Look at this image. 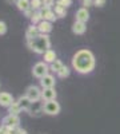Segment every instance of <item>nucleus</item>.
Instances as JSON below:
<instances>
[{
	"mask_svg": "<svg viewBox=\"0 0 120 134\" xmlns=\"http://www.w3.org/2000/svg\"><path fill=\"white\" fill-rule=\"evenodd\" d=\"M0 134H4V127H3V126L0 127Z\"/></svg>",
	"mask_w": 120,
	"mask_h": 134,
	"instance_id": "obj_30",
	"label": "nucleus"
},
{
	"mask_svg": "<svg viewBox=\"0 0 120 134\" xmlns=\"http://www.w3.org/2000/svg\"><path fill=\"white\" fill-rule=\"evenodd\" d=\"M29 20H31V23H32V24H36V26L40 23V21L44 20V19H43V12H41V9H40V11H35L34 16H32Z\"/></svg>",
	"mask_w": 120,
	"mask_h": 134,
	"instance_id": "obj_19",
	"label": "nucleus"
},
{
	"mask_svg": "<svg viewBox=\"0 0 120 134\" xmlns=\"http://www.w3.org/2000/svg\"><path fill=\"white\" fill-rule=\"evenodd\" d=\"M55 60H56V52L53 51V50H48L44 54V62L48 63V64H51V63H53Z\"/></svg>",
	"mask_w": 120,
	"mask_h": 134,
	"instance_id": "obj_18",
	"label": "nucleus"
},
{
	"mask_svg": "<svg viewBox=\"0 0 120 134\" xmlns=\"http://www.w3.org/2000/svg\"><path fill=\"white\" fill-rule=\"evenodd\" d=\"M16 103L19 105V107L21 109V111H27L28 113V110L31 109V106H32V100L27 97V95H21V97H19L17 99H16Z\"/></svg>",
	"mask_w": 120,
	"mask_h": 134,
	"instance_id": "obj_8",
	"label": "nucleus"
},
{
	"mask_svg": "<svg viewBox=\"0 0 120 134\" xmlns=\"http://www.w3.org/2000/svg\"><path fill=\"white\" fill-rule=\"evenodd\" d=\"M39 28H37V26L36 24H31L28 28H27V31H26V39L27 40H29V39H32V38H35L36 35H39Z\"/></svg>",
	"mask_w": 120,
	"mask_h": 134,
	"instance_id": "obj_15",
	"label": "nucleus"
},
{
	"mask_svg": "<svg viewBox=\"0 0 120 134\" xmlns=\"http://www.w3.org/2000/svg\"><path fill=\"white\" fill-rule=\"evenodd\" d=\"M105 2H107V0H93V5L95 7H104L105 5Z\"/></svg>",
	"mask_w": 120,
	"mask_h": 134,
	"instance_id": "obj_27",
	"label": "nucleus"
},
{
	"mask_svg": "<svg viewBox=\"0 0 120 134\" xmlns=\"http://www.w3.org/2000/svg\"><path fill=\"white\" fill-rule=\"evenodd\" d=\"M16 134H27V131L23 130V129H20V127H17L16 129Z\"/></svg>",
	"mask_w": 120,
	"mask_h": 134,
	"instance_id": "obj_28",
	"label": "nucleus"
},
{
	"mask_svg": "<svg viewBox=\"0 0 120 134\" xmlns=\"http://www.w3.org/2000/svg\"><path fill=\"white\" fill-rule=\"evenodd\" d=\"M56 4L63 5V7H65V8H68V7L72 5V0H56Z\"/></svg>",
	"mask_w": 120,
	"mask_h": 134,
	"instance_id": "obj_24",
	"label": "nucleus"
},
{
	"mask_svg": "<svg viewBox=\"0 0 120 134\" xmlns=\"http://www.w3.org/2000/svg\"><path fill=\"white\" fill-rule=\"evenodd\" d=\"M16 102L12 94H9L7 91H0V106L2 107H9L11 105H14Z\"/></svg>",
	"mask_w": 120,
	"mask_h": 134,
	"instance_id": "obj_7",
	"label": "nucleus"
},
{
	"mask_svg": "<svg viewBox=\"0 0 120 134\" xmlns=\"http://www.w3.org/2000/svg\"><path fill=\"white\" fill-rule=\"evenodd\" d=\"M49 70V64L46 63V62H37L34 67H32V74H34L35 78H37V79H41L43 76H46L48 74Z\"/></svg>",
	"mask_w": 120,
	"mask_h": 134,
	"instance_id": "obj_4",
	"label": "nucleus"
},
{
	"mask_svg": "<svg viewBox=\"0 0 120 134\" xmlns=\"http://www.w3.org/2000/svg\"><path fill=\"white\" fill-rule=\"evenodd\" d=\"M39 82H40L41 88H49V87H55L56 79H55V76H53L52 74H47L46 76H43Z\"/></svg>",
	"mask_w": 120,
	"mask_h": 134,
	"instance_id": "obj_9",
	"label": "nucleus"
},
{
	"mask_svg": "<svg viewBox=\"0 0 120 134\" xmlns=\"http://www.w3.org/2000/svg\"><path fill=\"white\" fill-rule=\"evenodd\" d=\"M58 94L55 91V88L53 87H49V88H43L41 91V99L44 100V102H47V100H53L56 99Z\"/></svg>",
	"mask_w": 120,
	"mask_h": 134,
	"instance_id": "obj_10",
	"label": "nucleus"
},
{
	"mask_svg": "<svg viewBox=\"0 0 120 134\" xmlns=\"http://www.w3.org/2000/svg\"><path fill=\"white\" fill-rule=\"evenodd\" d=\"M2 126L4 129H17L20 126V117L8 114L2 119Z\"/></svg>",
	"mask_w": 120,
	"mask_h": 134,
	"instance_id": "obj_5",
	"label": "nucleus"
},
{
	"mask_svg": "<svg viewBox=\"0 0 120 134\" xmlns=\"http://www.w3.org/2000/svg\"><path fill=\"white\" fill-rule=\"evenodd\" d=\"M53 11H55V14H56L58 19H61V18H65V16H67V8L63 7V5L55 4V7H53Z\"/></svg>",
	"mask_w": 120,
	"mask_h": 134,
	"instance_id": "obj_17",
	"label": "nucleus"
},
{
	"mask_svg": "<svg viewBox=\"0 0 120 134\" xmlns=\"http://www.w3.org/2000/svg\"><path fill=\"white\" fill-rule=\"evenodd\" d=\"M16 7L20 12H27L28 9H31V0H17L16 2Z\"/></svg>",
	"mask_w": 120,
	"mask_h": 134,
	"instance_id": "obj_16",
	"label": "nucleus"
},
{
	"mask_svg": "<svg viewBox=\"0 0 120 134\" xmlns=\"http://www.w3.org/2000/svg\"><path fill=\"white\" fill-rule=\"evenodd\" d=\"M5 32H7V24H5V21L0 20V36L4 35Z\"/></svg>",
	"mask_w": 120,
	"mask_h": 134,
	"instance_id": "obj_25",
	"label": "nucleus"
},
{
	"mask_svg": "<svg viewBox=\"0 0 120 134\" xmlns=\"http://www.w3.org/2000/svg\"><path fill=\"white\" fill-rule=\"evenodd\" d=\"M41 91L43 90H40L37 86L31 85V86H28L26 88V94L24 95H27L32 102H39V100L41 99Z\"/></svg>",
	"mask_w": 120,
	"mask_h": 134,
	"instance_id": "obj_6",
	"label": "nucleus"
},
{
	"mask_svg": "<svg viewBox=\"0 0 120 134\" xmlns=\"http://www.w3.org/2000/svg\"><path fill=\"white\" fill-rule=\"evenodd\" d=\"M63 66H64V64H63V62H60V60H58V59H56L53 63H51V64H49V70L58 74V72L63 69Z\"/></svg>",
	"mask_w": 120,
	"mask_h": 134,
	"instance_id": "obj_20",
	"label": "nucleus"
},
{
	"mask_svg": "<svg viewBox=\"0 0 120 134\" xmlns=\"http://www.w3.org/2000/svg\"><path fill=\"white\" fill-rule=\"evenodd\" d=\"M76 20L78 21H81V23H87L90 20V12H88V8H79L76 11Z\"/></svg>",
	"mask_w": 120,
	"mask_h": 134,
	"instance_id": "obj_11",
	"label": "nucleus"
},
{
	"mask_svg": "<svg viewBox=\"0 0 120 134\" xmlns=\"http://www.w3.org/2000/svg\"><path fill=\"white\" fill-rule=\"evenodd\" d=\"M60 109L61 107H60L59 102H56V99L43 102V113L47 115H58L60 113Z\"/></svg>",
	"mask_w": 120,
	"mask_h": 134,
	"instance_id": "obj_3",
	"label": "nucleus"
},
{
	"mask_svg": "<svg viewBox=\"0 0 120 134\" xmlns=\"http://www.w3.org/2000/svg\"><path fill=\"white\" fill-rule=\"evenodd\" d=\"M70 72H71V71H70L68 67H67V66H63V69L58 72V76L63 79V78H67V76H70Z\"/></svg>",
	"mask_w": 120,
	"mask_h": 134,
	"instance_id": "obj_23",
	"label": "nucleus"
},
{
	"mask_svg": "<svg viewBox=\"0 0 120 134\" xmlns=\"http://www.w3.org/2000/svg\"><path fill=\"white\" fill-rule=\"evenodd\" d=\"M95 64H96L95 55L92 54L91 50H87V48L79 50L72 58V67L79 74L92 72L95 69Z\"/></svg>",
	"mask_w": 120,
	"mask_h": 134,
	"instance_id": "obj_1",
	"label": "nucleus"
},
{
	"mask_svg": "<svg viewBox=\"0 0 120 134\" xmlns=\"http://www.w3.org/2000/svg\"><path fill=\"white\" fill-rule=\"evenodd\" d=\"M37 28H39L40 34H46V35H48V34L52 31V23L51 21H47V20H43V21H40V23L37 24Z\"/></svg>",
	"mask_w": 120,
	"mask_h": 134,
	"instance_id": "obj_14",
	"label": "nucleus"
},
{
	"mask_svg": "<svg viewBox=\"0 0 120 134\" xmlns=\"http://www.w3.org/2000/svg\"><path fill=\"white\" fill-rule=\"evenodd\" d=\"M20 113H23V111H21V109L19 107V105H17L16 102L8 107V114H12V115H19Z\"/></svg>",
	"mask_w": 120,
	"mask_h": 134,
	"instance_id": "obj_21",
	"label": "nucleus"
},
{
	"mask_svg": "<svg viewBox=\"0 0 120 134\" xmlns=\"http://www.w3.org/2000/svg\"><path fill=\"white\" fill-rule=\"evenodd\" d=\"M41 12H43V19L47 20V21H56L58 16L55 14V11L53 8H41Z\"/></svg>",
	"mask_w": 120,
	"mask_h": 134,
	"instance_id": "obj_12",
	"label": "nucleus"
},
{
	"mask_svg": "<svg viewBox=\"0 0 120 134\" xmlns=\"http://www.w3.org/2000/svg\"><path fill=\"white\" fill-rule=\"evenodd\" d=\"M85 31H87V24L85 23H81V21L76 20L72 24V32L75 34V35H83Z\"/></svg>",
	"mask_w": 120,
	"mask_h": 134,
	"instance_id": "obj_13",
	"label": "nucleus"
},
{
	"mask_svg": "<svg viewBox=\"0 0 120 134\" xmlns=\"http://www.w3.org/2000/svg\"><path fill=\"white\" fill-rule=\"evenodd\" d=\"M5 2H7L8 4H14V3L16 4V2H17V0H5Z\"/></svg>",
	"mask_w": 120,
	"mask_h": 134,
	"instance_id": "obj_29",
	"label": "nucleus"
},
{
	"mask_svg": "<svg viewBox=\"0 0 120 134\" xmlns=\"http://www.w3.org/2000/svg\"><path fill=\"white\" fill-rule=\"evenodd\" d=\"M27 46L31 51L35 54H43L44 55L48 50H51V39L46 34H39L35 38L27 40Z\"/></svg>",
	"mask_w": 120,
	"mask_h": 134,
	"instance_id": "obj_2",
	"label": "nucleus"
},
{
	"mask_svg": "<svg viewBox=\"0 0 120 134\" xmlns=\"http://www.w3.org/2000/svg\"><path fill=\"white\" fill-rule=\"evenodd\" d=\"M31 8L34 11H40L43 8V0H31Z\"/></svg>",
	"mask_w": 120,
	"mask_h": 134,
	"instance_id": "obj_22",
	"label": "nucleus"
},
{
	"mask_svg": "<svg viewBox=\"0 0 120 134\" xmlns=\"http://www.w3.org/2000/svg\"><path fill=\"white\" fill-rule=\"evenodd\" d=\"M81 5L84 8H90L93 5V0H81Z\"/></svg>",
	"mask_w": 120,
	"mask_h": 134,
	"instance_id": "obj_26",
	"label": "nucleus"
}]
</instances>
